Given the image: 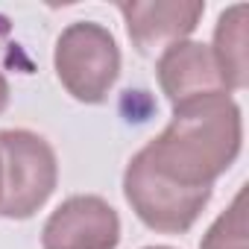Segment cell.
Here are the masks:
<instances>
[{"mask_svg":"<svg viewBox=\"0 0 249 249\" xmlns=\"http://www.w3.org/2000/svg\"><path fill=\"white\" fill-rule=\"evenodd\" d=\"M120 217L94 194L68 196L41 229V249H117Z\"/></svg>","mask_w":249,"mask_h":249,"instance_id":"5b68a950","label":"cell"},{"mask_svg":"<svg viewBox=\"0 0 249 249\" xmlns=\"http://www.w3.org/2000/svg\"><path fill=\"white\" fill-rule=\"evenodd\" d=\"M243 117L231 94L173 106L167 126L144 147L153 167L185 188H211L240 156Z\"/></svg>","mask_w":249,"mask_h":249,"instance_id":"6da1fadb","label":"cell"},{"mask_svg":"<svg viewBox=\"0 0 249 249\" xmlns=\"http://www.w3.org/2000/svg\"><path fill=\"white\" fill-rule=\"evenodd\" d=\"M199 249H246V191H237L231 205L208 226Z\"/></svg>","mask_w":249,"mask_h":249,"instance_id":"9c48e42d","label":"cell"},{"mask_svg":"<svg viewBox=\"0 0 249 249\" xmlns=\"http://www.w3.org/2000/svg\"><path fill=\"white\" fill-rule=\"evenodd\" d=\"M59 161L53 147L30 129L0 132V217L27 220L56 191Z\"/></svg>","mask_w":249,"mask_h":249,"instance_id":"7a4b0ae2","label":"cell"},{"mask_svg":"<svg viewBox=\"0 0 249 249\" xmlns=\"http://www.w3.org/2000/svg\"><path fill=\"white\" fill-rule=\"evenodd\" d=\"M156 76L164 97L173 106H182L188 100H199L208 94H223V91L229 94L211 47L199 41H179L161 50Z\"/></svg>","mask_w":249,"mask_h":249,"instance_id":"52a82bcc","label":"cell"},{"mask_svg":"<svg viewBox=\"0 0 249 249\" xmlns=\"http://www.w3.org/2000/svg\"><path fill=\"white\" fill-rule=\"evenodd\" d=\"M117 12L126 21L129 41L138 53L150 56L156 50H167L170 44L188 41V36L199 27L205 12L202 0H150V3H117Z\"/></svg>","mask_w":249,"mask_h":249,"instance_id":"8992f818","label":"cell"},{"mask_svg":"<svg viewBox=\"0 0 249 249\" xmlns=\"http://www.w3.org/2000/svg\"><path fill=\"white\" fill-rule=\"evenodd\" d=\"M214 62L223 73V82L229 91H243L249 85V65H246V6L234 3L229 6L217 27H214V44H211Z\"/></svg>","mask_w":249,"mask_h":249,"instance_id":"ba28073f","label":"cell"},{"mask_svg":"<svg viewBox=\"0 0 249 249\" xmlns=\"http://www.w3.org/2000/svg\"><path fill=\"white\" fill-rule=\"evenodd\" d=\"M123 196L135 217L156 231L182 234L188 231L211 199V188H185L161 176L144 150L132 156L123 170Z\"/></svg>","mask_w":249,"mask_h":249,"instance_id":"277c9868","label":"cell"},{"mask_svg":"<svg viewBox=\"0 0 249 249\" xmlns=\"http://www.w3.org/2000/svg\"><path fill=\"white\" fill-rule=\"evenodd\" d=\"M144 249H170V246H144Z\"/></svg>","mask_w":249,"mask_h":249,"instance_id":"8fae6325","label":"cell"},{"mask_svg":"<svg viewBox=\"0 0 249 249\" xmlns=\"http://www.w3.org/2000/svg\"><path fill=\"white\" fill-rule=\"evenodd\" d=\"M53 68L73 100L97 106L108 100L120 76V47L103 24L76 21L56 38Z\"/></svg>","mask_w":249,"mask_h":249,"instance_id":"3957f363","label":"cell"},{"mask_svg":"<svg viewBox=\"0 0 249 249\" xmlns=\"http://www.w3.org/2000/svg\"><path fill=\"white\" fill-rule=\"evenodd\" d=\"M6 106H9V82H6L3 71H0V114L6 111Z\"/></svg>","mask_w":249,"mask_h":249,"instance_id":"30bf717a","label":"cell"}]
</instances>
